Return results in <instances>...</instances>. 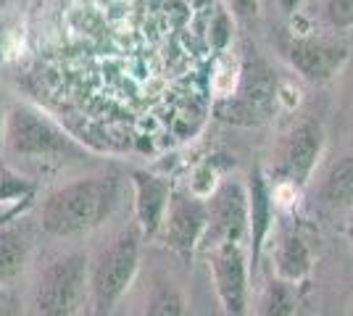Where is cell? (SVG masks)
I'll use <instances>...</instances> for the list:
<instances>
[{
    "label": "cell",
    "instance_id": "cell-4",
    "mask_svg": "<svg viewBox=\"0 0 353 316\" xmlns=\"http://www.w3.org/2000/svg\"><path fill=\"white\" fill-rule=\"evenodd\" d=\"M6 145L11 153L24 156V158L56 156L72 148L69 137L56 124H50L37 111L24 108V105H16L6 119Z\"/></svg>",
    "mask_w": 353,
    "mask_h": 316
},
{
    "label": "cell",
    "instance_id": "cell-14",
    "mask_svg": "<svg viewBox=\"0 0 353 316\" xmlns=\"http://www.w3.org/2000/svg\"><path fill=\"white\" fill-rule=\"evenodd\" d=\"M30 245L16 232V229H3L0 232V287L14 282L16 277L27 266Z\"/></svg>",
    "mask_w": 353,
    "mask_h": 316
},
{
    "label": "cell",
    "instance_id": "cell-8",
    "mask_svg": "<svg viewBox=\"0 0 353 316\" xmlns=\"http://www.w3.org/2000/svg\"><path fill=\"white\" fill-rule=\"evenodd\" d=\"M274 98H277V87H274V79L269 74V69L264 63H253L243 72V82H240L235 101L219 103L221 108L230 105V111H219V114L224 119L253 124V121H261L272 114Z\"/></svg>",
    "mask_w": 353,
    "mask_h": 316
},
{
    "label": "cell",
    "instance_id": "cell-20",
    "mask_svg": "<svg viewBox=\"0 0 353 316\" xmlns=\"http://www.w3.org/2000/svg\"><path fill=\"white\" fill-rule=\"evenodd\" d=\"M230 6L240 21H250L259 14V0H230Z\"/></svg>",
    "mask_w": 353,
    "mask_h": 316
},
{
    "label": "cell",
    "instance_id": "cell-21",
    "mask_svg": "<svg viewBox=\"0 0 353 316\" xmlns=\"http://www.w3.org/2000/svg\"><path fill=\"white\" fill-rule=\"evenodd\" d=\"M280 3V8H282V14H295L298 11V6H301V0H277Z\"/></svg>",
    "mask_w": 353,
    "mask_h": 316
},
{
    "label": "cell",
    "instance_id": "cell-23",
    "mask_svg": "<svg viewBox=\"0 0 353 316\" xmlns=\"http://www.w3.org/2000/svg\"><path fill=\"white\" fill-rule=\"evenodd\" d=\"M345 235H348V242H351V248H353V219L348 222V227H345Z\"/></svg>",
    "mask_w": 353,
    "mask_h": 316
},
{
    "label": "cell",
    "instance_id": "cell-25",
    "mask_svg": "<svg viewBox=\"0 0 353 316\" xmlns=\"http://www.w3.org/2000/svg\"><path fill=\"white\" fill-rule=\"evenodd\" d=\"M0 124H3V108H0Z\"/></svg>",
    "mask_w": 353,
    "mask_h": 316
},
{
    "label": "cell",
    "instance_id": "cell-1",
    "mask_svg": "<svg viewBox=\"0 0 353 316\" xmlns=\"http://www.w3.org/2000/svg\"><path fill=\"white\" fill-rule=\"evenodd\" d=\"M119 203L114 177H88L59 187L43 203L40 224L53 238H74L101 227Z\"/></svg>",
    "mask_w": 353,
    "mask_h": 316
},
{
    "label": "cell",
    "instance_id": "cell-9",
    "mask_svg": "<svg viewBox=\"0 0 353 316\" xmlns=\"http://www.w3.org/2000/svg\"><path fill=\"white\" fill-rule=\"evenodd\" d=\"M348 61V45L335 43V40H298L290 48V63L295 66V72L309 79V82H330L338 74L340 69Z\"/></svg>",
    "mask_w": 353,
    "mask_h": 316
},
{
    "label": "cell",
    "instance_id": "cell-17",
    "mask_svg": "<svg viewBox=\"0 0 353 316\" xmlns=\"http://www.w3.org/2000/svg\"><path fill=\"white\" fill-rule=\"evenodd\" d=\"M145 316H188L185 295L172 282H161L148 301Z\"/></svg>",
    "mask_w": 353,
    "mask_h": 316
},
{
    "label": "cell",
    "instance_id": "cell-22",
    "mask_svg": "<svg viewBox=\"0 0 353 316\" xmlns=\"http://www.w3.org/2000/svg\"><path fill=\"white\" fill-rule=\"evenodd\" d=\"M0 316H16L11 301H3V298H0Z\"/></svg>",
    "mask_w": 353,
    "mask_h": 316
},
{
    "label": "cell",
    "instance_id": "cell-3",
    "mask_svg": "<svg viewBox=\"0 0 353 316\" xmlns=\"http://www.w3.org/2000/svg\"><path fill=\"white\" fill-rule=\"evenodd\" d=\"M137 266H140V232L127 229L111 240V245L90 269V290L98 314H111L117 308V303L132 287Z\"/></svg>",
    "mask_w": 353,
    "mask_h": 316
},
{
    "label": "cell",
    "instance_id": "cell-15",
    "mask_svg": "<svg viewBox=\"0 0 353 316\" xmlns=\"http://www.w3.org/2000/svg\"><path fill=\"white\" fill-rule=\"evenodd\" d=\"M322 198L335 209L353 206V158H343L330 169L322 185Z\"/></svg>",
    "mask_w": 353,
    "mask_h": 316
},
{
    "label": "cell",
    "instance_id": "cell-7",
    "mask_svg": "<svg viewBox=\"0 0 353 316\" xmlns=\"http://www.w3.org/2000/svg\"><path fill=\"white\" fill-rule=\"evenodd\" d=\"M203 245L208 251L221 242H243L248 235V193L237 182H224L211 196Z\"/></svg>",
    "mask_w": 353,
    "mask_h": 316
},
{
    "label": "cell",
    "instance_id": "cell-24",
    "mask_svg": "<svg viewBox=\"0 0 353 316\" xmlns=\"http://www.w3.org/2000/svg\"><path fill=\"white\" fill-rule=\"evenodd\" d=\"M6 3H8V0H0V8H3V6H6Z\"/></svg>",
    "mask_w": 353,
    "mask_h": 316
},
{
    "label": "cell",
    "instance_id": "cell-2",
    "mask_svg": "<svg viewBox=\"0 0 353 316\" xmlns=\"http://www.w3.org/2000/svg\"><path fill=\"white\" fill-rule=\"evenodd\" d=\"M90 287V264L85 253H69L48 264L34 285L37 316H79Z\"/></svg>",
    "mask_w": 353,
    "mask_h": 316
},
{
    "label": "cell",
    "instance_id": "cell-10",
    "mask_svg": "<svg viewBox=\"0 0 353 316\" xmlns=\"http://www.w3.org/2000/svg\"><path fill=\"white\" fill-rule=\"evenodd\" d=\"M322 145H324V132L316 121H306V124L295 127L293 135L288 137V143L282 148L280 174L293 187H303L309 182L314 166H316Z\"/></svg>",
    "mask_w": 353,
    "mask_h": 316
},
{
    "label": "cell",
    "instance_id": "cell-19",
    "mask_svg": "<svg viewBox=\"0 0 353 316\" xmlns=\"http://www.w3.org/2000/svg\"><path fill=\"white\" fill-rule=\"evenodd\" d=\"M27 182H21L19 177H8L0 174V200H11V198H21L27 193Z\"/></svg>",
    "mask_w": 353,
    "mask_h": 316
},
{
    "label": "cell",
    "instance_id": "cell-18",
    "mask_svg": "<svg viewBox=\"0 0 353 316\" xmlns=\"http://www.w3.org/2000/svg\"><path fill=\"white\" fill-rule=\"evenodd\" d=\"M327 21L338 30L353 27V0H327Z\"/></svg>",
    "mask_w": 353,
    "mask_h": 316
},
{
    "label": "cell",
    "instance_id": "cell-5",
    "mask_svg": "<svg viewBox=\"0 0 353 316\" xmlns=\"http://www.w3.org/2000/svg\"><path fill=\"white\" fill-rule=\"evenodd\" d=\"M211 256V274L221 308L227 316L248 314V256L243 242H221L208 251Z\"/></svg>",
    "mask_w": 353,
    "mask_h": 316
},
{
    "label": "cell",
    "instance_id": "cell-6",
    "mask_svg": "<svg viewBox=\"0 0 353 316\" xmlns=\"http://www.w3.org/2000/svg\"><path fill=\"white\" fill-rule=\"evenodd\" d=\"M208 224V206L188 193H172L163 213V224L159 229L163 245H169L179 256L190 258L192 251L203 242Z\"/></svg>",
    "mask_w": 353,
    "mask_h": 316
},
{
    "label": "cell",
    "instance_id": "cell-13",
    "mask_svg": "<svg viewBox=\"0 0 353 316\" xmlns=\"http://www.w3.org/2000/svg\"><path fill=\"white\" fill-rule=\"evenodd\" d=\"M250 196H248V229L253 232V253H250V264L256 271L259 256H261V245L269 232V222H272V200H269V190L261 177V171L250 174Z\"/></svg>",
    "mask_w": 353,
    "mask_h": 316
},
{
    "label": "cell",
    "instance_id": "cell-12",
    "mask_svg": "<svg viewBox=\"0 0 353 316\" xmlns=\"http://www.w3.org/2000/svg\"><path fill=\"white\" fill-rule=\"evenodd\" d=\"M274 266H277V277L285 280V282H303L311 274V251L306 240L295 232H288L280 238V245H277V253H274Z\"/></svg>",
    "mask_w": 353,
    "mask_h": 316
},
{
    "label": "cell",
    "instance_id": "cell-11",
    "mask_svg": "<svg viewBox=\"0 0 353 316\" xmlns=\"http://www.w3.org/2000/svg\"><path fill=\"white\" fill-rule=\"evenodd\" d=\"M134 185V213L140 222V235L156 238L163 224V213L169 206V185L148 171H132Z\"/></svg>",
    "mask_w": 353,
    "mask_h": 316
},
{
    "label": "cell",
    "instance_id": "cell-16",
    "mask_svg": "<svg viewBox=\"0 0 353 316\" xmlns=\"http://www.w3.org/2000/svg\"><path fill=\"white\" fill-rule=\"evenodd\" d=\"M298 314V295L295 285L280 277L269 280L259 301V316H295Z\"/></svg>",
    "mask_w": 353,
    "mask_h": 316
}]
</instances>
